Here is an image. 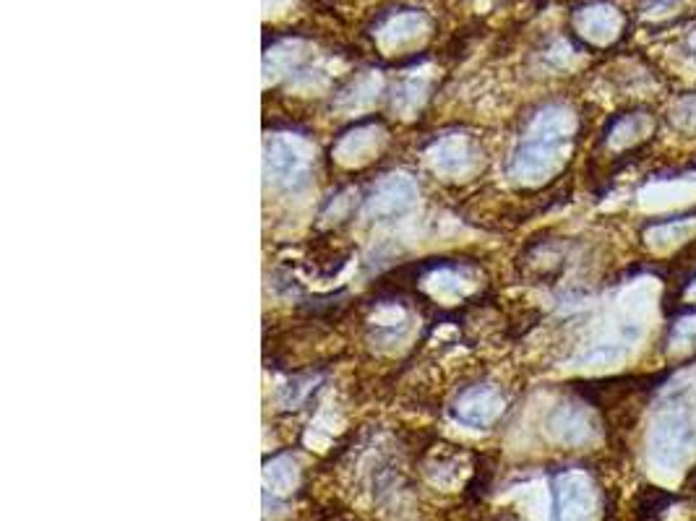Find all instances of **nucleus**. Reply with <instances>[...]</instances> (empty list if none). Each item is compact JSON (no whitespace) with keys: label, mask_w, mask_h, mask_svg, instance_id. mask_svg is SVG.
<instances>
[{"label":"nucleus","mask_w":696,"mask_h":521,"mask_svg":"<svg viewBox=\"0 0 696 521\" xmlns=\"http://www.w3.org/2000/svg\"><path fill=\"white\" fill-rule=\"evenodd\" d=\"M577 133V115L566 105H545L514 149L509 172L524 185H537L553 178L566 162L571 139Z\"/></svg>","instance_id":"nucleus-1"},{"label":"nucleus","mask_w":696,"mask_h":521,"mask_svg":"<svg viewBox=\"0 0 696 521\" xmlns=\"http://www.w3.org/2000/svg\"><path fill=\"white\" fill-rule=\"evenodd\" d=\"M418 185L405 172L386 175L381 183L373 188V193L365 201V214L376 222H389L402 214H407L412 206L418 204Z\"/></svg>","instance_id":"nucleus-4"},{"label":"nucleus","mask_w":696,"mask_h":521,"mask_svg":"<svg viewBox=\"0 0 696 521\" xmlns=\"http://www.w3.org/2000/svg\"><path fill=\"white\" fill-rule=\"evenodd\" d=\"M428 157H431L433 170L441 172L444 178L451 180L467 178V175H472L480 165L478 146L472 144L467 136H459V133L457 136H446V139L436 141V144L431 146Z\"/></svg>","instance_id":"nucleus-5"},{"label":"nucleus","mask_w":696,"mask_h":521,"mask_svg":"<svg viewBox=\"0 0 696 521\" xmlns=\"http://www.w3.org/2000/svg\"><path fill=\"white\" fill-rule=\"evenodd\" d=\"M678 305H681V308H696V269L681 282V290H678Z\"/></svg>","instance_id":"nucleus-17"},{"label":"nucleus","mask_w":696,"mask_h":521,"mask_svg":"<svg viewBox=\"0 0 696 521\" xmlns=\"http://www.w3.org/2000/svg\"><path fill=\"white\" fill-rule=\"evenodd\" d=\"M579 32L592 42H608L618 34L621 27V16L616 14V8L608 6H592L577 16Z\"/></svg>","instance_id":"nucleus-12"},{"label":"nucleus","mask_w":696,"mask_h":521,"mask_svg":"<svg viewBox=\"0 0 696 521\" xmlns=\"http://www.w3.org/2000/svg\"><path fill=\"white\" fill-rule=\"evenodd\" d=\"M670 123L686 133H696V94L681 97L670 107Z\"/></svg>","instance_id":"nucleus-14"},{"label":"nucleus","mask_w":696,"mask_h":521,"mask_svg":"<svg viewBox=\"0 0 696 521\" xmlns=\"http://www.w3.org/2000/svg\"><path fill=\"white\" fill-rule=\"evenodd\" d=\"M694 441L696 425L686 404L668 402L663 409H657L650 428V454L660 467H678L694 449Z\"/></svg>","instance_id":"nucleus-2"},{"label":"nucleus","mask_w":696,"mask_h":521,"mask_svg":"<svg viewBox=\"0 0 696 521\" xmlns=\"http://www.w3.org/2000/svg\"><path fill=\"white\" fill-rule=\"evenodd\" d=\"M548 428L558 441L577 446V443H587L595 438L597 420L590 409H584V404H561L548 420Z\"/></svg>","instance_id":"nucleus-8"},{"label":"nucleus","mask_w":696,"mask_h":521,"mask_svg":"<svg viewBox=\"0 0 696 521\" xmlns=\"http://www.w3.org/2000/svg\"><path fill=\"white\" fill-rule=\"evenodd\" d=\"M657 128V120L652 113H644V110H634V113L618 115L613 120V126L608 128V146L616 149V152H629V149H637L639 144L652 139V133Z\"/></svg>","instance_id":"nucleus-9"},{"label":"nucleus","mask_w":696,"mask_h":521,"mask_svg":"<svg viewBox=\"0 0 696 521\" xmlns=\"http://www.w3.org/2000/svg\"><path fill=\"white\" fill-rule=\"evenodd\" d=\"M504 396L493 386H472L464 391L454 404V415L459 423L470 425V428H488L504 415Z\"/></svg>","instance_id":"nucleus-6"},{"label":"nucleus","mask_w":696,"mask_h":521,"mask_svg":"<svg viewBox=\"0 0 696 521\" xmlns=\"http://www.w3.org/2000/svg\"><path fill=\"white\" fill-rule=\"evenodd\" d=\"M313 165V149L295 136H277L266 144L264 172L269 183L279 188H298L308 180Z\"/></svg>","instance_id":"nucleus-3"},{"label":"nucleus","mask_w":696,"mask_h":521,"mask_svg":"<svg viewBox=\"0 0 696 521\" xmlns=\"http://www.w3.org/2000/svg\"><path fill=\"white\" fill-rule=\"evenodd\" d=\"M624 357V350L618 347V344H597V347H592L590 352H584L582 357H579V363L582 365H610L616 363V360H621Z\"/></svg>","instance_id":"nucleus-15"},{"label":"nucleus","mask_w":696,"mask_h":521,"mask_svg":"<svg viewBox=\"0 0 696 521\" xmlns=\"http://www.w3.org/2000/svg\"><path fill=\"white\" fill-rule=\"evenodd\" d=\"M431 290L433 295L457 297L464 292V282L459 274H454V271H438L436 277L431 279Z\"/></svg>","instance_id":"nucleus-16"},{"label":"nucleus","mask_w":696,"mask_h":521,"mask_svg":"<svg viewBox=\"0 0 696 521\" xmlns=\"http://www.w3.org/2000/svg\"><path fill=\"white\" fill-rule=\"evenodd\" d=\"M665 357L670 363H689L696 357V308H681L665 334Z\"/></svg>","instance_id":"nucleus-10"},{"label":"nucleus","mask_w":696,"mask_h":521,"mask_svg":"<svg viewBox=\"0 0 696 521\" xmlns=\"http://www.w3.org/2000/svg\"><path fill=\"white\" fill-rule=\"evenodd\" d=\"M384 136L378 128H358V131L347 133L345 139L339 141L334 157L342 162V165H360L365 159H371V154L381 146Z\"/></svg>","instance_id":"nucleus-11"},{"label":"nucleus","mask_w":696,"mask_h":521,"mask_svg":"<svg viewBox=\"0 0 696 521\" xmlns=\"http://www.w3.org/2000/svg\"><path fill=\"white\" fill-rule=\"evenodd\" d=\"M691 47H694V53H696V37H694V40H691Z\"/></svg>","instance_id":"nucleus-18"},{"label":"nucleus","mask_w":696,"mask_h":521,"mask_svg":"<svg viewBox=\"0 0 696 521\" xmlns=\"http://www.w3.org/2000/svg\"><path fill=\"white\" fill-rule=\"evenodd\" d=\"M595 506V490L579 472H566L556 480L558 521H587Z\"/></svg>","instance_id":"nucleus-7"},{"label":"nucleus","mask_w":696,"mask_h":521,"mask_svg":"<svg viewBox=\"0 0 696 521\" xmlns=\"http://www.w3.org/2000/svg\"><path fill=\"white\" fill-rule=\"evenodd\" d=\"M420 29H423V19H420V16H399V19H394L392 24L384 29L381 42H384L386 47L402 45V42L407 40H415L420 34Z\"/></svg>","instance_id":"nucleus-13"}]
</instances>
